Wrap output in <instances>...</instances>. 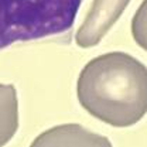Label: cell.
Wrapping results in <instances>:
<instances>
[{
  "instance_id": "1",
  "label": "cell",
  "mask_w": 147,
  "mask_h": 147,
  "mask_svg": "<svg viewBox=\"0 0 147 147\" xmlns=\"http://www.w3.org/2000/svg\"><path fill=\"white\" fill-rule=\"evenodd\" d=\"M76 95L93 117L115 127L133 126L147 113V67L126 53L102 54L82 68Z\"/></svg>"
},
{
  "instance_id": "2",
  "label": "cell",
  "mask_w": 147,
  "mask_h": 147,
  "mask_svg": "<svg viewBox=\"0 0 147 147\" xmlns=\"http://www.w3.org/2000/svg\"><path fill=\"white\" fill-rule=\"evenodd\" d=\"M82 0H0V50L71 31Z\"/></svg>"
},
{
  "instance_id": "3",
  "label": "cell",
  "mask_w": 147,
  "mask_h": 147,
  "mask_svg": "<svg viewBox=\"0 0 147 147\" xmlns=\"http://www.w3.org/2000/svg\"><path fill=\"white\" fill-rule=\"evenodd\" d=\"M129 1L130 0H93L85 21L75 34V42L81 48L96 45L119 20Z\"/></svg>"
},
{
  "instance_id": "4",
  "label": "cell",
  "mask_w": 147,
  "mask_h": 147,
  "mask_svg": "<svg viewBox=\"0 0 147 147\" xmlns=\"http://www.w3.org/2000/svg\"><path fill=\"white\" fill-rule=\"evenodd\" d=\"M30 147H112L108 137L76 123L59 125L45 130Z\"/></svg>"
},
{
  "instance_id": "5",
  "label": "cell",
  "mask_w": 147,
  "mask_h": 147,
  "mask_svg": "<svg viewBox=\"0 0 147 147\" xmlns=\"http://www.w3.org/2000/svg\"><path fill=\"white\" fill-rule=\"evenodd\" d=\"M18 129L17 91L11 84H0V147L6 146Z\"/></svg>"
},
{
  "instance_id": "6",
  "label": "cell",
  "mask_w": 147,
  "mask_h": 147,
  "mask_svg": "<svg viewBox=\"0 0 147 147\" xmlns=\"http://www.w3.org/2000/svg\"><path fill=\"white\" fill-rule=\"evenodd\" d=\"M131 36L147 51V0H143L131 20Z\"/></svg>"
}]
</instances>
